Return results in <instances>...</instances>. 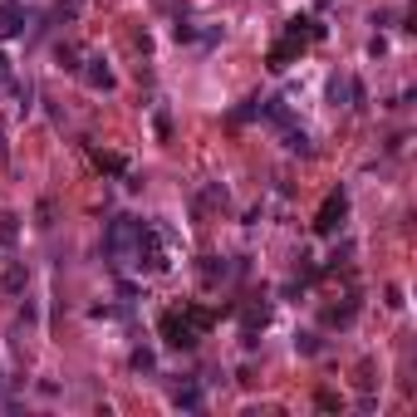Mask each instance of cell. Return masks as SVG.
<instances>
[{
  "label": "cell",
  "instance_id": "2",
  "mask_svg": "<svg viewBox=\"0 0 417 417\" xmlns=\"http://www.w3.org/2000/svg\"><path fill=\"white\" fill-rule=\"evenodd\" d=\"M138 231H143V221H133V216H113L108 221V236H104V246H108V255H133V241H138Z\"/></svg>",
  "mask_w": 417,
  "mask_h": 417
},
{
  "label": "cell",
  "instance_id": "20",
  "mask_svg": "<svg viewBox=\"0 0 417 417\" xmlns=\"http://www.w3.org/2000/svg\"><path fill=\"white\" fill-rule=\"evenodd\" d=\"M295 349H300V353H314V349H319V339H314V334H300V339H295Z\"/></svg>",
  "mask_w": 417,
  "mask_h": 417
},
{
  "label": "cell",
  "instance_id": "16",
  "mask_svg": "<svg viewBox=\"0 0 417 417\" xmlns=\"http://www.w3.org/2000/svg\"><path fill=\"white\" fill-rule=\"evenodd\" d=\"M152 128H157V138H162V143H167V138H172V118H167V113H162V108H157V118H152Z\"/></svg>",
  "mask_w": 417,
  "mask_h": 417
},
{
  "label": "cell",
  "instance_id": "23",
  "mask_svg": "<svg viewBox=\"0 0 417 417\" xmlns=\"http://www.w3.org/2000/svg\"><path fill=\"white\" fill-rule=\"evenodd\" d=\"M0 5H5V0H0Z\"/></svg>",
  "mask_w": 417,
  "mask_h": 417
},
{
  "label": "cell",
  "instance_id": "12",
  "mask_svg": "<svg viewBox=\"0 0 417 417\" xmlns=\"http://www.w3.org/2000/svg\"><path fill=\"white\" fill-rule=\"evenodd\" d=\"M295 54V40H285V44H275L270 49V69H285V59Z\"/></svg>",
  "mask_w": 417,
  "mask_h": 417
},
{
  "label": "cell",
  "instance_id": "14",
  "mask_svg": "<svg viewBox=\"0 0 417 417\" xmlns=\"http://www.w3.org/2000/svg\"><path fill=\"white\" fill-rule=\"evenodd\" d=\"M152 363H157L152 349H138V353H133V368H138V373H152Z\"/></svg>",
  "mask_w": 417,
  "mask_h": 417
},
{
  "label": "cell",
  "instance_id": "9",
  "mask_svg": "<svg viewBox=\"0 0 417 417\" xmlns=\"http://www.w3.org/2000/svg\"><path fill=\"white\" fill-rule=\"evenodd\" d=\"M15 236H20V216L0 211V246H15Z\"/></svg>",
  "mask_w": 417,
  "mask_h": 417
},
{
  "label": "cell",
  "instance_id": "18",
  "mask_svg": "<svg viewBox=\"0 0 417 417\" xmlns=\"http://www.w3.org/2000/svg\"><path fill=\"white\" fill-rule=\"evenodd\" d=\"M324 319H329V324H349V319H353V300H349L344 310H329V314H324Z\"/></svg>",
  "mask_w": 417,
  "mask_h": 417
},
{
  "label": "cell",
  "instance_id": "6",
  "mask_svg": "<svg viewBox=\"0 0 417 417\" xmlns=\"http://www.w3.org/2000/svg\"><path fill=\"white\" fill-rule=\"evenodd\" d=\"M20 30H25V10H20L15 0H5V5H0V40H15Z\"/></svg>",
  "mask_w": 417,
  "mask_h": 417
},
{
  "label": "cell",
  "instance_id": "8",
  "mask_svg": "<svg viewBox=\"0 0 417 417\" xmlns=\"http://www.w3.org/2000/svg\"><path fill=\"white\" fill-rule=\"evenodd\" d=\"M25 285H30V270H25V265H20V260H15V265H10V270H5V295H20V290H25Z\"/></svg>",
  "mask_w": 417,
  "mask_h": 417
},
{
  "label": "cell",
  "instance_id": "7",
  "mask_svg": "<svg viewBox=\"0 0 417 417\" xmlns=\"http://www.w3.org/2000/svg\"><path fill=\"white\" fill-rule=\"evenodd\" d=\"M54 59H59L69 74H79V64H84V49H79V44H59V49H54Z\"/></svg>",
  "mask_w": 417,
  "mask_h": 417
},
{
  "label": "cell",
  "instance_id": "19",
  "mask_svg": "<svg viewBox=\"0 0 417 417\" xmlns=\"http://www.w3.org/2000/svg\"><path fill=\"white\" fill-rule=\"evenodd\" d=\"M35 216H40V226H54V202H40Z\"/></svg>",
  "mask_w": 417,
  "mask_h": 417
},
{
  "label": "cell",
  "instance_id": "10",
  "mask_svg": "<svg viewBox=\"0 0 417 417\" xmlns=\"http://www.w3.org/2000/svg\"><path fill=\"white\" fill-rule=\"evenodd\" d=\"M202 207H207V211H226V207H231L226 187H207V192H202Z\"/></svg>",
  "mask_w": 417,
  "mask_h": 417
},
{
  "label": "cell",
  "instance_id": "1",
  "mask_svg": "<svg viewBox=\"0 0 417 417\" xmlns=\"http://www.w3.org/2000/svg\"><path fill=\"white\" fill-rule=\"evenodd\" d=\"M133 265L147 270V275H167L172 270V241H167V231H157V226L143 221V231L133 241Z\"/></svg>",
  "mask_w": 417,
  "mask_h": 417
},
{
  "label": "cell",
  "instance_id": "13",
  "mask_svg": "<svg viewBox=\"0 0 417 417\" xmlns=\"http://www.w3.org/2000/svg\"><path fill=\"white\" fill-rule=\"evenodd\" d=\"M221 275H226V260L207 255V265H202V280H221Z\"/></svg>",
  "mask_w": 417,
  "mask_h": 417
},
{
  "label": "cell",
  "instance_id": "5",
  "mask_svg": "<svg viewBox=\"0 0 417 417\" xmlns=\"http://www.w3.org/2000/svg\"><path fill=\"white\" fill-rule=\"evenodd\" d=\"M79 74H84V84H89V89H99V94H113V89H118V79H113V69H108L104 59H94V54H84V64H79Z\"/></svg>",
  "mask_w": 417,
  "mask_h": 417
},
{
  "label": "cell",
  "instance_id": "4",
  "mask_svg": "<svg viewBox=\"0 0 417 417\" xmlns=\"http://www.w3.org/2000/svg\"><path fill=\"white\" fill-rule=\"evenodd\" d=\"M162 339L172 344V349H197V324L187 319V314H162Z\"/></svg>",
  "mask_w": 417,
  "mask_h": 417
},
{
  "label": "cell",
  "instance_id": "21",
  "mask_svg": "<svg viewBox=\"0 0 417 417\" xmlns=\"http://www.w3.org/2000/svg\"><path fill=\"white\" fill-rule=\"evenodd\" d=\"M59 10H64V15H79V10H84V0H59Z\"/></svg>",
  "mask_w": 417,
  "mask_h": 417
},
{
  "label": "cell",
  "instance_id": "3",
  "mask_svg": "<svg viewBox=\"0 0 417 417\" xmlns=\"http://www.w3.org/2000/svg\"><path fill=\"white\" fill-rule=\"evenodd\" d=\"M344 216H349V197H344V192H329L324 207H319V216H314V231H319V236H334V231L344 226Z\"/></svg>",
  "mask_w": 417,
  "mask_h": 417
},
{
  "label": "cell",
  "instance_id": "11",
  "mask_svg": "<svg viewBox=\"0 0 417 417\" xmlns=\"http://www.w3.org/2000/svg\"><path fill=\"white\" fill-rule=\"evenodd\" d=\"M172 403H177V408H187V413H197V408H202V393H197V388H177V393H172Z\"/></svg>",
  "mask_w": 417,
  "mask_h": 417
},
{
  "label": "cell",
  "instance_id": "17",
  "mask_svg": "<svg viewBox=\"0 0 417 417\" xmlns=\"http://www.w3.org/2000/svg\"><path fill=\"white\" fill-rule=\"evenodd\" d=\"M99 157V167H108V172H123V157L118 152H94Z\"/></svg>",
  "mask_w": 417,
  "mask_h": 417
},
{
  "label": "cell",
  "instance_id": "22",
  "mask_svg": "<svg viewBox=\"0 0 417 417\" xmlns=\"http://www.w3.org/2000/svg\"><path fill=\"white\" fill-rule=\"evenodd\" d=\"M5 79H10V59L0 54V84H5Z\"/></svg>",
  "mask_w": 417,
  "mask_h": 417
},
{
  "label": "cell",
  "instance_id": "15",
  "mask_svg": "<svg viewBox=\"0 0 417 417\" xmlns=\"http://www.w3.org/2000/svg\"><path fill=\"white\" fill-rule=\"evenodd\" d=\"M285 143H290V152H314V147H310V138H305V133H295V128L285 133Z\"/></svg>",
  "mask_w": 417,
  "mask_h": 417
}]
</instances>
